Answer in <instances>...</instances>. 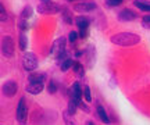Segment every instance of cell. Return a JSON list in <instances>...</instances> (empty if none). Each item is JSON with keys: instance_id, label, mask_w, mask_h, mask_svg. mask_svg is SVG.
Here are the masks:
<instances>
[{"instance_id": "30", "label": "cell", "mask_w": 150, "mask_h": 125, "mask_svg": "<svg viewBox=\"0 0 150 125\" xmlns=\"http://www.w3.org/2000/svg\"><path fill=\"white\" fill-rule=\"evenodd\" d=\"M86 125H95V124H93L92 121H88V122H86Z\"/></svg>"}, {"instance_id": "3", "label": "cell", "mask_w": 150, "mask_h": 125, "mask_svg": "<svg viewBox=\"0 0 150 125\" xmlns=\"http://www.w3.org/2000/svg\"><path fill=\"white\" fill-rule=\"evenodd\" d=\"M65 43H67V39L64 36H61V38H57L56 40L53 42L52 44V49H50V53L53 56H56L57 59H59L60 56L64 54L65 52Z\"/></svg>"}, {"instance_id": "17", "label": "cell", "mask_w": 150, "mask_h": 125, "mask_svg": "<svg viewBox=\"0 0 150 125\" xmlns=\"http://www.w3.org/2000/svg\"><path fill=\"white\" fill-rule=\"evenodd\" d=\"M18 40H20V49H21V50H25V49H27V44H28L27 35H25V33H21Z\"/></svg>"}, {"instance_id": "5", "label": "cell", "mask_w": 150, "mask_h": 125, "mask_svg": "<svg viewBox=\"0 0 150 125\" xmlns=\"http://www.w3.org/2000/svg\"><path fill=\"white\" fill-rule=\"evenodd\" d=\"M1 53L6 57H11L14 54V40L8 35L3 36V39H1Z\"/></svg>"}, {"instance_id": "10", "label": "cell", "mask_w": 150, "mask_h": 125, "mask_svg": "<svg viewBox=\"0 0 150 125\" xmlns=\"http://www.w3.org/2000/svg\"><path fill=\"white\" fill-rule=\"evenodd\" d=\"M135 18H136V14L132 10H129V8H124L118 14V20H121V21H134Z\"/></svg>"}, {"instance_id": "24", "label": "cell", "mask_w": 150, "mask_h": 125, "mask_svg": "<svg viewBox=\"0 0 150 125\" xmlns=\"http://www.w3.org/2000/svg\"><path fill=\"white\" fill-rule=\"evenodd\" d=\"M18 27L21 28L22 31H25V29H28V22H27V20H21V21L18 22Z\"/></svg>"}, {"instance_id": "1", "label": "cell", "mask_w": 150, "mask_h": 125, "mask_svg": "<svg viewBox=\"0 0 150 125\" xmlns=\"http://www.w3.org/2000/svg\"><path fill=\"white\" fill-rule=\"evenodd\" d=\"M111 42L118 46H134L140 42V36L132 32H120L111 36Z\"/></svg>"}, {"instance_id": "12", "label": "cell", "mask_w": 150, "mask_h": 125, "mask_svg": "<svg viewBox=\"0 0 150 125\" xmlns=\"http://www.w3.org/2000/svg\"><path fill=\"white\" fill-rule=\"evenodd\" d=\"M43 90V83H29L27 86V92L31 95H39Z\"/></svg>"}, {"instance_id": "31", "label": "cell", "mask_w": 150, "mask_h": 125, "mask_svg": "<svg viewBox=\"0 0 150 125\" xmlns=\"http://www.w3.org/2000/svg\"><path fill=\"white\" fill-rule=\"evenodd\" d=\"M42 3H50V0H40Z\"/></svg>"}, {"instance_id": "4", "label": "cell", "mask_w": 150, "mask_h": 125, "mask_svg": "<svg viewBox=\"0 0 150 125\" xmlns=\"http://www.w3.org/2000/svg\"><path fill=\"white\" fill-rule=\"evenodd\" d=\"M28 120V109L27 104H25V99L22 97L20 100V103L17 106V121L20 125H25Z\"/></svg>"}, {"instance_id": "29", "label": "cell", "mask_w": 150, "mask_h": 125, "mask_svg": "<svg viewBox=\"0 0 150 125\" xmlns=\"http://www.w3.org/2000/svg\"><path fill=\"white\" fill-rule=\"evenodd\" d=\"M79 107H81L82 110H83V111H89V107H88V106H85V104L81 103V104H79Z\"/></svg>"}, {"instance_id": "13", "label": "cell", "mask_w": 150, "mask_h": 125, "mask_svg": "<svg viewBox=\"0 0 150 125\" xmlns=\"http://www.w3.org/2000/svg\"><path fill=\"white\" fill-rule=\"evenodd\" d=\"M75 22H76V25H78V28H79L81 31H85L89 27V21H88L86 17H76Z\"/></svg>"}, {"instance_id": "21", "label": "cell", "mask_w": 150, "mask_h": 125, "mask_svg": "<svg viewBox=\"0 0 150 125\" xmlns=\"http://www.w3.org/2000/svg\"><path fill=\"white\" fill-rule=\"evenodd\" d=\"M83 96H85L86 102H91L92 100V95H91V89H89V86L83 88Z\"/></svg>"}, {"instance_id": "19", "label": "cell", "mask_w": 150, "mask_h": 125, "mask_svg": "<svg viewBox=\"0 0 150 125\" xmlns=\"http://www.w3.org/2000/svg\"><path fill=\"white\" fill-rule=\"evenodd\" d=\"M74 65V63H72V60H70V59H65L64 61H63V64H61V71H67L70 70L71 67Z\"/></svg>"}, {"instance_id": "16", "label": "cell", "mask_w": 150, "mask_h": 125, "mask_svg": "<svg viewBox=\"0 0 150 125\" xmlns=\"http://www.w3.org/2000/svg\"><path fill=\"white\" fill-rule=\"evenodd\" d=\"M31 17H32V7H31V6H25L21 13V18L22 20H28V18H31Z\"/></svg>"}, {"instance_id": "9", "label": "cell", "mask_w": 150, "mask_h": 125, "mask_svg": "<svg viewBox=\"0 0 150 125\" xmlns=\"http://www.w3.org/2000/svg\"><path fill=\"white\" fill-rule=\"evenodd\" d=\"M96 8V3L95 1H85V3H79L75 6V11L78 13H89Z\"/></svg>"}, {"instance_id": "28", "label": "cell", "mask_w": 150, "mask_h": 125, "mask_svg": "<svg viewBox=\"0 0 150 125\" xmlns=\"http://www.w3.org/2000/svg\"><path fill=\"white\" fill-rule=\"evenodd\" d=\"M121 1H122V0H107V4H110V6H118Z\"/></svg>"}, {"instance_id": "25", "label": "cell", "mask_w": 150, "mask_h": 125, "mask_svg": "<svg viewBox=\"0 0 150 125\" xmlns=\"http://www.w3.org/2000/svg\"><path fill=\"white\" fill-rule=\"evenodd\" d=\"M0 11H1V16H0V18H1V21H6V20H7V14H6L4 6H3V4L0 6Z\"/></svg>"}, {"instance_id": "18", "label": "cell", "mask_w": 150, "mask_h": 125, "mask_svg": "<svg viewBox=\"0 0 150 125\" xmlns=\"http://www.w3.org/2000/svg\"><path fill=\"white\" fill-rule=\"evenodd\" d=\"M135 6L140 8L142 11H150V4H146L145 1H140V0H136L135 1Z\"/></svg>"}, {"instance_id": "27", "label": "cell", "mask_w": 150, "mask_h": 125, "mask_svg": "<svg viewBox=\"0 0 150 125\" xmlns=\"http://www.w3.org/2000/svg\"><path fill=\"white\" fill-rule=\"evenodd\" d=\"M68 115H70V113L67 111V113H64V120H65V122H67V125H75V122H72V121L68 118Z\"/></svg>"}, {"instance_id": "15", "label": "cell", "mask_w": 150, "mask_h": 125, "mask_svg": "<svg viewBox=\"0 0 150 125\" xmlns=\"http://www.w3.org/2000/svg\"><path fill=\"white\" fill-rule=\"evenodd\" d=\"M72 68H74V72L78 76H82L85 75V70H83V67H82V64H79V63H74V65H72Z\"/></svg>"}, {"instance_id": "20", "label": "cell", "mask_w": 150, "mask_h": 125, "mask_svg": "<svg viewBox=\"0 0 150 125\" xmlns=\"http://www.w3.org/2000/svg\"><path fill=\"white\" fill-rule=\"evenodd\" d=\"M76 107H78V104L75 103L74 100H70V103H68V113H70V115H74L75 114Z\"/></svg>"}, {"instance_id": "6", "label": "cell", "mask_w": 150, "mask_h": 125, "mask_svg": "<svg viewBox=\"0 0 150 125\" xmlns=\"http://www.w3.org/2000/svg\"><path fill=\"white\" fill-rule=\"evenodd\" d=\"M1 92H3V95L7 96V97H13V96H16L17 92H18V85H17L14 81H7L4 85H3V88H1Z\"/></svg>"}, {"instance_id": "22", "label": "cell", "mask_w": 150, "mask_h": 125, "mask_svg": "<svg viewBox=\"0 0 150 125\" xmlns=\"http://www.w3.org/2000/svg\"><path fill=\"white\" fill-rule=\"evenodd\" d=\"M47 89H49V93H52V95H53V93H56V90H57V85H56V82H54V81L50 82Z\"/></svg>"}, {"instance_id": "7", "label": "cell", "mask_w": 150, "mask_h": 125, "mask_svg": "<svg viewBox=\"0 0 150 125\" xmlns=\"http://www.w3.org/2000/svg\"><path fill=\"white\" fill-rule=\"evenodd\" d=\"M38 11L40 14H56L60 11V7L53 3H40L38 6Z\"/></svg>"}, {"instance_id": "11", "label": "cell", "mask_w": 150, "mask_h": 125, "mask_svg": "<svg viewBox=\"0 0 150 125\" xmlns=\"http://www.w3.org/2000/svg\"><path fill=\"white\" fill-rule=\"evenodd\" d=\"M29 83H43L45 81V74H39V72H31L29 78H28Z\"/></svg>"}, {"instance_id": "8", "label": "cell", "mask_w": 150, "mask_h": 125, "mask_svg": "<svg viewBox=\"0 0 150 125\" xmlns=\"http://www.w3.org/2000/svg\"><path fill=\"white\" fill-rule=\"evenodd\" d=\"M82 93H83V90H81V86H79V83L78 82H75L74 85L71 86V100H74L75 103L79 106L81 104V96H82Z\"/></svg>"}, {"instance_id": "2", "label": "cell", "mask_w": 150, "mask_h": 125, "mask_svg": "<svg viewBox=\"0 0 150 125\" xmlns=\"http://www.w3.org/2000/svg\"><path fill=\"white\" fill-rule=\"evenodd\" d=\"M22 65H24V68L27 71H29V72H33V71L36 70L38 59H36V56H35V53H31V52L25 53L24 57H22Z\"/></svg>"}, {"instance_id": "14", "label": "cell", "mask_w": 150, "mask_h": 125, "mask_svg": "<svg viewBox=\"0 0 150 125\" xmlns=\"http://www.w3.org/2000/svg\"><path fill=\"white\" fill-rule=\"evenodd\" d=\"M97 115L99 118L104 122V124H110V118H108V114L106 113V110L103 109L102 106H97Z\"/></svg>"}, {"instance_id": "26", "label": "cell", "mask_w": 150, "mask_h": 125, "mask_svg": "<svg viewBox=\"0 0 150 125\" xmlns=\"http://www.w3.org/2000/svg\"><path fill=\"white\" fill-rule=\"evenodd\" d=\"M143 25H145V28H150V16L143 17Z\"/></svg>"}, {"instance_id": "23", "label": "cell", "mask_w": 150, "mask_h": 125, "mask_svg": "<svg viewBox=\"0 0 150 125\" xmlns=\"http://www.w3.org/2000/svg\"><path fill=\"white\" fill-rule=\"evenodd\" d=\"M78 38V32H75V31H71L70 32V36H68V40H70L71 43H74L75 40Z\"/></svg>"}]
</instances>
